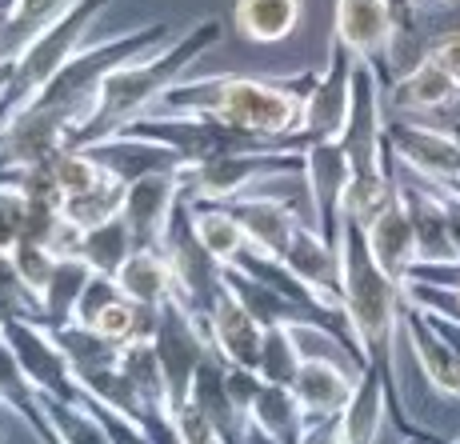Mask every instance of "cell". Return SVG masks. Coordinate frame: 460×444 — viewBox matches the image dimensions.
<instances>
[{
    "instance_id": "1",
    "label": "cell",
    "mask_w": 460,
    "mask_h": 444,
    "mask_svg": "<svg viewBox=\"0 0 460 444\" xmlns=\"http://www.w3.org/2000/svg\"><path fill=\"white\" fill-rule=\"evenodd\" d=\"M225 21L220 16H200L184 32H172L168 40L153 44V49L137 52V57L120 60L109 76L96 88L93 104L84 109V117L73 124L68 145H93L101 137H112L137 117H145L148 109H156V101L172 88L176 81L189 76V68L197 65L205 52L220 44Z\"/></svg>"
},
{
    "instance_id": "2",
    "label": "cell",
    "mask_w": 460,
    "mask_h": 444,
    "mask_svg": "<svg viewBox=\"0 0 460 444\" xmlns=\"http://www.w3.org/2000/svg\"><path fill=\"white\" fill-rule=\"evenodd\" d=\"M316 73L280 76H184L156 101V109H181V112H212L225 124H236L244 132H256L269 145H293L300 140V120H305V101ZM153 112V109H148Z\"/></svg>"
},
{
    "instance_id": "3",
    "label": "cell",
    "mask_w": 460,
    "mask_h": 444,
    "mask_svg": "<svg viewBox=\"0 0 460 444\" xmlns=\"http://www.w3.org/2000/svg\"><path fill=\"white\" fill-rule=\"evenodd\" d=\"M336 253H341V308L344 324L352 333V344H357L360 360L376 364L385 372V380L393 385L396 333H401L404 321V284L393 280L373 261L365 228L349 217H344Z\"/></svg>"
},
{
    "instance_id": "4",
    "label": "cell",
    "mask_w": 460,
    "mask_h": 444,
    "mask_svg": "<svg viewBox=\"0 0 460 444\" xmlns=\"http://www.w3.org/2000/svg\"><path fill=\"white\" fill-rule=\"evenodd\" d=\"M168 37H172V24H168V21H148V24H132V29L112 32V37L88 40L81 52H73V60H68V65L60 68V73L52 76V81L44 84L37 96H32V101L49 104V109H57V112H65V117L76 124L84 117L88 104H93L101 81L120 65V60L137 57V52L153 49V44H161ZM24 104H29V101H24ZM68 137H73V132H68Z\"/></svg>"
},
{
    "instance_id": "5",
    "label": "cell",
    "mask_w": 460,
    "mask_h": 444,
    "mask_svg": "<svg viewBox=\"0 0 460 444\" xmlns=\"http://www.w3.org/2000/svg\"><path fill=\"white\" fill-rule=\"evenodd\" d=\"M109 4L112 0H73L57 21H49L37 37L16 52L13 57V84H8V96H4V104H0V120H4L13 109H21L24 101H32V96L73 60V52L84 49L88 32L96 29V21H101V13Z\"/></svg>"
},
{
    "instance_id": "6",
    "label": "cell",
    "mask_w": 460,
    "mask_h": 444,
    "mask_svg": "<svg viewBox=\"0 0 460 444\" xmlns=\"http://www.w3.org/2000/svg\"><path fill=\"white\" fill-rule=\"evenodd\" d=\"M153 344H156V357H161V369H164L168 404L176 408V404L189 401L192 380H197V369L205 364V357L217 352L212 349L208 324L172 292V297L161 305V316H156Z\"/></svg>"
},
{
    "instance_id": "7",
    "label": "cell",
    "mask_w": 460,
    "mask_h": 444,
    "mask_svg": "<svg viewBox=\"0 0 460 444\" xmlns=\"http://www.w3.org/2000/svg\"><path fill=\"white\" fill-rule=\"evenodd\" d=\"M385 81L373 60L352 65V96H349V120L341 129V148L352 161V176L385 173Z\"/></svg>"
},
{
    "instance_id": "8",
    "label": "cell",
    "mask_w": 460,
    "mask_h": 444,
    "mask_svg": "<svg viewBox=\"0 0 460 444\" xmlns=\"http://www.w3.org/2000/svg\"><path fill=\"white\" fill-rule=\"evenodd\" d=\"M0 336L16 352L21 369L29 372V380L37 385L44 401H81L73 364H68L65 349L57 344L52 328L40 316H8V321H0Z\"/></svg>"
},
{
    "instance_id": "9",
    "label": "cell",
    "mask_w": 460,
    "mask_h": 444,
    "mask_svg": "<svg viewBox=\"0 0 460 444\" xmlns=\"http://www.w3.org/2000/svg\"><path fill=\"white\" fill-rule=\"evenodd\" d=\"M164 256L172 264V277H176V297L208 324V308L217 305V297L225 292V269L208 256V248L197 241L192 233V217H189V200H181L176 209L172 225L164 233Z\"/></svg>"
},
{
    "instance_id": "10",
    "label": "cell",
    "mask_w": 460,
    "mask_h": 444,
    "mask_svg": "<svg viewBox=\"0 0 460 444\" xmlns=\"http://www.w3.org/2000/svg\"><path fill=\"white\" fill-rule=\"evenodd\" d=\"M385 161L409 168L424 184H460V140L420 120H385Z\"/></svg>"
},
{
    "instance_id": "11",
    "label": "cell",
    "mask_w": 460,
    "mask_h": 444,
    "mask_svg": "<svg viewBox=\"0 0 460 444\" xmlns=\"http://www.w3.org/2000/svg\"><path fill=\"white\" fill-rule=\"evenodd\" d=\"M184 176H189V164H176V168L145 173V176H137V181L125 184L120 217H125L137 248H161L164 244L168 225H172L176 209H181V200H184Z\"/></svg>"
},
{
    "instance_id": "12",
    "label": "cell",
    "mask_w": 460,
    "mask_h": 444,
    "mask_svg": "<svg viewBox=\"0 0 460 444\" xmlns=\"http://www.w3.org/2000/svg\"><path fill=\"white\" fill-rule=\"evenodd\" d=\"M360 369H365V360L352 349L305 352V364H300V372L293 380V396H296L300 413H305L308 421L341 416L352 388H357V380H360Z\"/></svg>"
},
{
    "instance_id": "13",
    "label": "cell",
    "mask_w": 460,
    "mask_h": 444,
    "mask_svg": "<svg viewBox=\"0 0 460 444\" xmlns=\"http://www.w3.org/2000/svg\"><path fill=\"white\" fill-rule=\"evenodd\" d=\"M300 181H305L308 204H313V225L321 236L336 244L344 228V197L352 184V161L341 148V140H313L300 161Z\"/></svg>"
},
{
    "instance_id": "14",
    "label": "cell",
    "mask_w": 460,
    "mask_h": 444,
    "mask_svg": "<svg viewBox=\"0 0 460 444\" xmlns=\"http://www.w3.org/2000/svg\"><path fill=\"white\" fill-rule=\"evenodd\" d=\"M352 57L341 40L329 44V65L324 73H316L313 88H308V101H305V120H300V132L296 137L305 145L313 140H336L349 120V96H352Z\"/></svg>"
},
{
    "instance_id": "15",
    "label": "cell",
    "mask_w": 460,
    "mask_h": 444,
    "mask_svg": "<svg viewBox=\"0 0 460 444\" xmlns=\"http://www.w3.org/2000/svg\"><path fill=\"white\" fill-rule=\"evenodd\" d=\"M280 261L293 269V277L305 284V289L313 292L332 316L344 321V308H341V253H336V244L329 241V236L316 233V225L300 220Z\"/></svg>"
},
{
    "instance_id": "16",
    "label": "cell",
    "mask_w": 460,
    "mask_h": 444,
    "mask_svg": "<svg viewBox=\"0 0 460 444\" xmlns=\"http://www.w3.org/2000/svg\"><path fill=\"white\" fill-rule=\"evenodd\" d=\"M401 333H404V341H409L412 360H417L420 377L429 380L432 393L448 396V401H460V357L453 352V344L437 333L432 316L424 313L417 300H409V297H404Z\"/></svg>"
},
{
    "instance_id": "17",
    "label": "cell",
    "mask_w": 460,
    "mask_h": 444,
    "mask_svg": "<svg viewBox=\"0 0 460 444\" xmlns=\"http://www.w3.org/2000/svg\"><path fill=\"white\" fill-rule=\"evenodd\" d=\"M208 336L212 349L220 352L225 364H236V369H256L261 364V344H264V324L249 313L241 297L228 289L217 297V305L208 308Z\"/></svg>"
},
{
    "instance_id": "18",
    "label": "cell",
    "mask_w": 460,
    "mask_h": 444,
    "mask_svg": "<svg viewBox=\"0 0 460 444\" xmlns=\"http://www.w3.org/2000/svg\"><path fill=\"white\" fill-rule=\"evenodd\" d=\"M228 209L236 212V220L244 225L249 233V244L256 253H269V256H285L288 241H293L300 217L293 209V200L280 197V192H264V189H252V192H241V197L225 200Z\"/></svg>"
},
{
    "instance_id": "19",
    "label": "cell",
    "mask_w": 460,
    "mask_h": 444,
    "mask_svg": "<svg viewBox=\"0 0 460 444\" xmlns=\"http://www.w3.org/2000/svg\"><path fill=\"white\" fill-rule=\"evenodd\" d=\"M401 200L412 220V236H417V269H440V264H460V253L448 236V220L440 200L424 181H404L401 176Z\"/></svg>"
},
{
    "instance_id": "20",
    "label": "cell",
    "mask_w": 460,
    "mask_h": 444,
    "mask_svg": "<svg viewBox=\"0 0 460 444\" xmlns=\"http://www.w3.org/2000/svg\"><path fill=\"white\" fill-rule=\"evenodd\" d=\"M365 241H368V253L380 269L388 272L393 280H409V272L417 269V236H412V220L404 212V200H401V189H396V200L385 204L373 220L365 225Z\"/></svg>"
},
{
    "instance_id": "21",
    "label": "cell",
    "mask_w": 460,
    "mask_h": 444,
    "mask_svg": "<svg viewBox=\"0 0 460 444\" xmlns=\"http://www.w3.org/2000/svg\"><path fill=\"white\" fill-rule=\"evenodd\" d=\"M388 404L396 408L393 385L385 380V372H380L376 364H365L357 388H352L349 404H344V413H341L344 444H376L380 432H385V421H388Z\"/></svg>"
},
{
    "instance_id": "22",
    "label": "cell",
    "mask_w": 460,
    "mask_h": 444,
    "mask_svg": "<svg viewBox=\"0 0 460 444\" xmlns=\"http://www.w3.org/2000/svg\"><path fill=\"white\" fill-rule=\"evenodd\" d=\"M393 32L388 0H336L332 40H341L357 60H376Z\"/></svg>"
},
{
    "instance_id": "23",
    "label": "cell",
    "mask_w": 460,
    "mask_h": 444,
    "mask_svg": "<svg viewBox=\"0 0 460 444\" xmlns=\"http://www.w3.org/2000/svg\"><path fill=\"white\" fill-rule=\"evenodd\" d=\"M0 413H8L21 424H29V432L40 444H60L57 429H52V421H49V408H44V396L29 380V372L21 369V360H16L13 349H8L4 336H0Z\"/></svg>"
},
{
    "instance_id": "24",
    "label": "cell",
    "mask_w": 460,
    "mask_h": 444,
    "mask_svg": "<svg viewBox=\"0 0 460 444\" xmlns=\"http://www.w3.org/2000/svg\"><path fill=\"white\" fill-rule=\"evenodd\" d=\"M453 96H460V84L432 57H424L409 76H401L396 84L385 88V112L388 117L412 120V117H424V112L440 109V104L453 101Z\"/></svg>"
},
{
    "instance_id": "25",
    "label": "cell",
    "mask_w": 460,
    "mask_h": 444,
    "mask_svg": "<svg viewBox=\"0 0 460 444\" xmlns=\"http://www.w3.org/2000/svg\"><path fill=\"white\" fill-rule=\"evenodd\" d=\"M249 429H252V440L261 444H300L308 429V416L300 413L293 388L264 380L249 408Z\"/></svg>"
},
{
    "instance_id": "26",
    "label": "cell",
    "mask_w": 460,
    "mask_h": 444,
    "mask_svg": "<svg viewBox=\"0 0 460 444\" xmlns=\"http://www.w3.org/2000/svg\"><path fill=\"white\" fill-rule=\"evenodd\" d=\"M305 21V0H236L233 24L249 44H280Z\"/></svg>"
},
{
    "instance_id": "27",
    "label": "cell",
    "mask_w": 460,
    "mask_h": 444,
    "mask_svg": "<svg viewBox=\"0 0 460 444\" xmlns=\"http://www.w3.org/2000/svg\"><path fill=\"white\" fill-rule=\"evenodd\" d=\"M189 217H192V233L197 241L208 248V256L220 269H233L244 253H249V233L236 220V212L228 204H192L189 200Z\"/></svg>"
},
{
    "instance_id": "28",
    "label": "cell",
    "mask_w": 460,
    "mask_h": 444,
    "mask_svg": "<svg viewBox=\"0 0 460 444\" xmlns=\"http://www.w3.org/2000/svg\"><path fill=\"white\" fill-rule=\"evenodd\" d=\"M117 284L128 300L148 305V308H161L176 292V277H172V264H168L164 248H132V256L117 272Z\"/></svg>"
},
{
    "instance_id": "29",
    "label": "cell",
    "mask_w": 460,
    "mask_h": 444,
    "mask_svg": "<svg viewBox=\"0 0 460 444\" xmlns=\"http://www.w3.org/2000/svg\"><path fill=\"white\" fill-rule=\"evenodd\" d=\"M117 369L125 372V380L132 385V393H137L140 404H145V413L172 408V404H168L164 369H161V357H156V344L153 341H128V344H120Z\"/></svg>"
},
{
    "instance_id": "30",
    "label": "cell",
    "mask_w": 460,
    "mask_h": 444,
    "mask_svg": "<svg viewBox=\"0 0 460 444\" xmlns=\"http://www.w3.org/2000/svg\"><path fill=\"white\" fill-rule=\"evenodd\" d=\"M88 280H93V264L81 261V256H60L57 269H52V280L40 292V321L44 324L73 321Z\"/></svg>"
},
{
    "instance_id": "31",
    "label": "cell",
    "mask_w": 460,
    "mask_h": 444,
    "mask_svg": "<svg viewBox=\"0 0 460 444\" xmlns=\"http://www.w3.org/2000/svg\"><path fill=\"white\" fill-rule=\"evenodd\" d=\"M57 344L65 349L68 364H73L76 380L88 377V372H101V369H112L120 357V344H112L109 336H101L93 324H81V321H65V324H49Z\"/></svg>"
},
{
    "instance_id": "32",
    "label": "cell",
    "mask_w": 460,
    "mask_h": 444,
    "mask_svg": "<svg viewBox=\"0 0 460 444\" xmlns=\"http://www.w3.org/2000/svg\"><path fill=\"white\" fill-rule=\"evenodd\" d=\"M125 184L117 173H109L104 181H96L93 189L84 192H73V197L60 200V212H65V220L73 228H81V233H88V228L104 225V220L120 217V204H125Z\"/></svg>"
},
{
    "instance_id": "33",
    "label": "cell",
    "mask_w": 460,
    "mask_h": 444,
    "mask_svg": "<svg viewBox=\"0 0 460 444\" xmlns=\"http://www.w3.org/2000/svg\"><path fill=\"white\" fill-rule=\"evenodd\" d=\"M132 248H137V241H132L125 217H112V220H104V225H96V228H88V233H81V248H76V256L93 264V272L117 277L120 264L132 256Z\"/></svg>"
},
{
    "instance_id": "34",
    "label": "cell",
    "mask_w": 460,
    "mask_h": 444,
    "mask_svg": "<svg viewBox=\"0 0 460 444\" xmlns=\"http://www.w3.org/2000/svg\"><path fill=\"white\" fill-rule=\"evenodd\" d=\"M300 364H305V341H300V324H272L264 328V344H261V372L269 385H288L293 388Z\"/></svg>"
},
{
    "instance_id": "35",
    "label": "cell",
    "mask_w": 460,
    "mask_h": 444,
    "mask_svg": "<svg viewBox=\"0 0 460 444\" xmlns=\"http://www.w3.org/2000/svg\"><path fill=\"white\" fill-rule=\"evenodd\" d=\"M73 0H16L4 16H0V40H4V57H16L49 21H57Z\"/></svg>"
},
{
    "instance_id": "36",
    "label": "cell",
    "mask_w": 460,
    "mask_h": 444,
    "mask_svg": "<svg viewBox=\"0 0 460 444\" xmlns=\"http://www.w3.org/2000/svg\"><path fill=\"white\" fill-rule=\"evenodd\" d=\"M49 173H52V181H57L60 197H73V192H84V189H93L96 181H104L109 168L96 161L88 148L65 145V148H57V153L49 156Z\"/></svg>"
},
{
    "instance_id": "37",
    "label": "cell",
    "mask_w": 460,
    "mask_h": 444,
    "mask_svg": "<svg viewBox=\"0 0 460 444\" xmlns=\"http://www.w3.org/2000/svg\"><path fill=\"white\" fill-rule=\"evenodd\" d=\"M8 316H40V300L21 280L13 256L0 253V321H8Z\"/></svg>"
},
{
    "instance_id": "38",
    "label": "cell",
    "mask_w": 460,
    "mask_h": 444,
    "mask_svg": "<svg viewBox=\"0 0 460 444\" xmlns=\"http://www.w3.org/2000/svg\"><path fill=\"white\" fill-rule=\"evenodd\" d=\"M8 256H13V264H16V272H21V280L29 284V292L40 300L44 284L52 280V269H57V261H60V256L52 253V248L32 244V241H21V244H16Z\"/></svg>"
},
{
    "instance_id": "39",
    "label": "cell",
    "mask_w": 460,
    "mask_h": 444,
    "mask_svg": "<svg viewBox=\"0 0 460 444\" xmlns=\"http://www.w3.org/2000/svg\"><path fill=\"white\" fill-rule=\"evenodd\" d=\"M172 429H176V437H181V444H228L225 432L212 424V416L200 413L192 401L172 408Z\"/></svg>"
},
{
    "instance_id": "40",
    "label": "cell",
    "mask_w": 460,
    "mask_h": 444,
    "mask_svg": "<svg viewBox=\"0 0 460 444\" xmlns=\"http://www.w3.org/2000/svg\"><path fill=\"white\" fill-rule=\"evenodd\" d=\"M24 220H29V204L16 189L0 184V253H13L24 241Z\"/></svg>"
},
{
    "instance_id": "41",
    "label": "cell",
    "mask_w": 460,
    "mask_h": 444,
    "mask_svg": "<svg viewBox=\"0 0 460 444\" xmlns=\"http://www.w3.org/2000/svg\"><path fill=\"white\" fill-rule=\"evenodd\" d=\"M117 297H120V284H117V277H104V272H93V280H88V289H84L81 305H76V316H73V321L93 324L96 316H101L104 308H109Z\"/></svg>"
},
{
    "instance_id": "42",
    "label": "cell",
    "mask_w": 460,
    "mask_h": 444,
    "mask_svg": "<svg viewBox=\"0 0 460 444\" xmlns=\"http://www.w3.org/2000/svg\"><path fill=\"white\" fill-rule=\"evenodd\" d=\"M404 297H409V300H417V305L424 308V313L432 316V324H437V333L445 336L448 344H453V352L460 357V313H456V308H445V305H440V300L420 297V292H409V289H404Z\"/></svg>"
},
{
    "instance_id": "43",
    "label": "cell",
    "mask_w": 460,
    "mask_h": 444,
    "mask_svg": "<svg viewBox=\"0 0 460 444\" xmlns=\"http://www.w3.org/2000/svg\"><path fill=\"white\" fill-rule=\"evenodd\" d=\"M409 280H420L437 289L440 297H453V308L460 313V264H440V269H412Z\"/></svg>"
},
{
    "instance_id": "44",
    "label": "cell",
    "mask_w": 460,
    "mask_h": 444,
    "mask_svg": "<svg viewBox=\"0 0 460 444\" xmlns=\"http://www.w3.org/2000/svg\"><path fill=\"white\" fill-rule=\"evenodd\" d=\"M429 57L437 60L440 68H445L448 76L460 84V29H448V32H437L432 37V49H429Z\"/></svg>"
},
{
    "instance_id": "45",
    "label": "cell",
    "mask_w": 460,
    "mask_h": 444,
    "mask_svg": "<svg viewBox=\"0 0 460 444\" xmlns=\"http://www.w3.org/2000/svg\"><path fill=\"white\" fill-rule=\"evenodd\" d=\"M432 197L440 200L445 209V220H448V236H453L456 253H460V184H429Z\"/></svg>"
},
{
    "instance_id": "46",
    "label": "cell",
    "mask_w": 460,
    "mask_h": 444,
    "mask_svg": "<svg viewBox=\"0 0 460 444\" xmlns=\"http://www.w3.org/2000/svg\"><path fill=\"white\" fill-rule=\"evenodd\" d=\"M300 444H344V432H341V416H324V421H308L305 437Z\"/></svg>"
},
{
    "instance_id": "47",
    "label": "cell",
    "mask_w": 460,
    "mask_h": 444,
    "mask_svg": "<svg viewBox=\"0 0 460 444\" xmlns=\"http://www.w3.org/2000/svg\"><path fill=\"white\" fill-rule=\"evenodd\" d=\"M404 444H445V440H437L432 432H409V440Z\"/></svg>"
},
{
    "instance_id": "48",
    "label": "cell",
    "mask_w": 460,
    "mask_h": 444,
    "mask_svg": "<svg viewBox=\"0 0 460 444\" xmlns=\"http://www.w3.org/2000/svg\"><path fill=\"white\" fill-rule=\"evenodd\" d=\"M417 4L424 8V4H456V0H417Z\"/></svg>"
},
{
    "instance_id": "49",
    "label": "cell",
    "mask_w": 460,
    "mask_h": 444,
    "mask_svg": "<svg viewBox=\"0 0 460 444\" xmlns=\"http://www.w3.org/2000/svg\"><path fill=\"white\" fill-rule=\"evenodd\" d=\"M13 4H16V0H0V16H4L8 8H13Z\"/></svg>"
},
{
    "instance_id": "50",
    "label": "cell",
    "mask_w": 460,
    "mask_h": 444,
    "mask_svg": "<svg viewBox=\"0 0 460 444\" xmlns=\"http://www.w3.org/2000/svg\"><path fill=\"white\" fill-rule=\"evenodd\" d=\"M0 440H4V413H0Z\"/></svg>"
},
{
    "instance_id": "51",
    "label": "cell",
    "mask_w": 460,
    "mask_h": 444,
    "mask_svg": "<svg viewBox=\"0 0 460 444\" xmlns=\"http://www.w3.org/2000/svg\"><path fill=\"white\" fill-rule=\"evenodd\" d=\"M0 60H8V57H4V40H0Z\"/></svg>"
}]
</instances>
